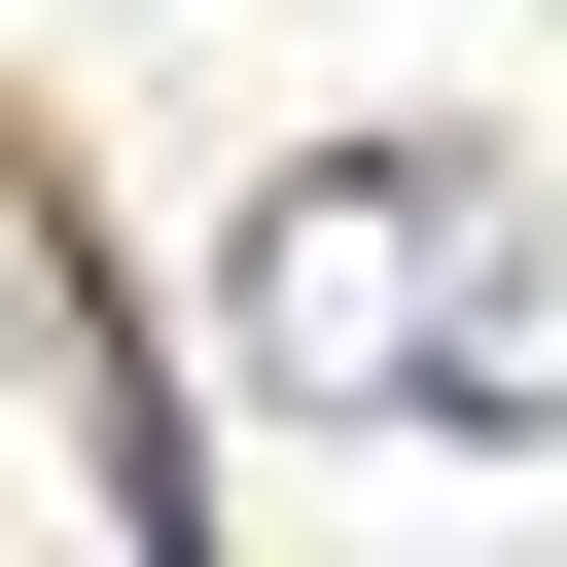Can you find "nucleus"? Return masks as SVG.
<instances>
[{
    "label": "nucleus",
    "mask_w": 567,
    "mask_h": 567,
    "mask_svg": "<svg viewBox=\"0 0 567 567\" xmlns=\"http://www.w3.org/2000/svg\"><path fill=\"white\" fill-rule=\"evenodd\" d=\"M213 319H248V390H319V425H567V248L496 213V177H284L248 248H213Z\"/></svg>",
    "instance_id": "obj_1"
}]
</instances>
